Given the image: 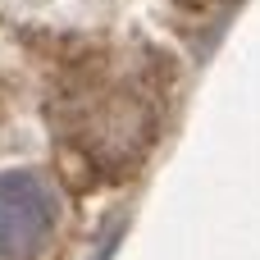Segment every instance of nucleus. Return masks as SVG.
Instances as JSON below:
<instances>
[{"label":"nucleus","instance_id":"obj_1","mask_svg":"<svg viewBox=\"0 0 260 260\" xmlns=\"http://www.w3.org/2000/svg\"><path fill=\"white\" fill-rule=\"evenodd\" d=\"M59 224L50 183L32 169L0 174V260H37Z\"/></svg>","mask_w":260,"mask_h":260}]
</instances>
